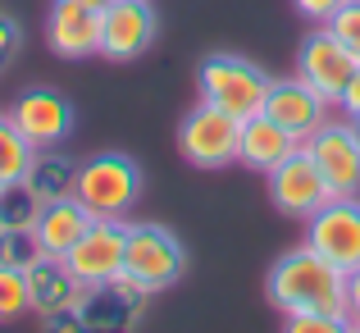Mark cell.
I'll return each instance as SVG.
<instances>
[{"mask_svg": "<svg viewBox=\"0 0 360 333\" xmlns=\"http://www.w3.org/2000/svg\"><path fill=\"white\" fill-rule=\"evenodd\" d=\"M264 297L278 315H347V274L301 242L269 265Z\"/></svg>", "mask_w": 360, "mask_h": 333, "instance_id": "cell-1", "label": "cell"}, {"mask_svg": "<svg viewBox=\"0 0 360 333\" xmlns=\"http://www.w3.org/2000/svg\"><path fill=\"white\" fill-rule=\"evenodd\" d=\"M150 297L155 292H146L137 279L119 274L115 283L87 288L73 310H60V315L41 320V333H137Z\"/></svg>", "mask_w": 360, "mask_h": 333, "instance_id": "cell-2", "label": "cell"}, {"mask_svg": "<svg viewBox=\"0 0 360 333\" xmlns=\"http://www.w3.org/2000/svg\"><path fill=\"white\" fill-rule=\"evenodd\" d=\"M269 82H274L269 73L238 51H210L196 64V96L214 110H229L233 119L260 114L264 96H269Z\"/></svg>", "mask_w": 360, "mask_h": 333, "instance_id": "cell-3", "label": "cell"}, {"mask_svg": "<svg viewBox=\"0 0 360 333\" xmlns=\"http://www.w3.org/2000/svg\"><path fill=\"white\" fill-rule=\"evenodd\" d=\"M146 174L128 151H96V156L78 160V196L96 220H128L132 206L141 201Z\"/></svg>", "mask_w": 360, "mask_h": 333, "instance_id": "cell-4", "label": "cell"}, {"mask_svg": "<svg viewBox=\"0 0 360 333\" xmlns=\"http://www.w3.org/2000/svg\"><path fill=\"white\" fill-rule=\"evenodd\" d=\"M123 274L137 279L146 292H169L183 283L187 274V246L169 224L141 220L128 224V256H123Z\"/></svg>", "mask_w": 360, "mask_h": 333, "instance_id": "cell-5", "label": "cell"}, {"mask_svg": "<svg viewBox=\"0 0 360 333\" xmlns=\"http://www.w3.org/2000/svg\"><path fill=\"white\" fill-rule=\"evenodd\" d=\"M238 132H242V119L196 101V110H187V119L178 123V156L192 169H205V174L229 169L238 165Z\"/></svg>", "mask_w": 360, "mask_h": 333, "instance_id": "cell-6", "label": "cell"}, {"mask_svg": "<svg viewBox=\"0 0 360 333\" xmlns=\"http://www.w3.org/2000/svg\"><path fill=\"white\" fill-rule=\"evenodd\" d=\"M5 114L14 119V128L37 151L41 146H69L73 132H78V110H73V101L60 87H23L9 101Z\"/></svg>", "mask_w": 360, "mask_h": 333, "instance_id": "cell-7", "label": "cell"}, {"mask_svg": "<svg viewBox=\"0 0 360 333\" xmlns=\"http://www.w3.org/2000/svg\"><path fill=\"white\" fill-rule=\"evenodd\" d=\"M306 246L342 274L360 270V196H328L306 220Z\"/></svg>", "mask_w": 360, "mask_h": 333, "instance_id": "cell-8", "label": "cell"}, {"mask_svg": "<svg viewBox=\"0 0 360 333\" xmlns=\"http://www.w3.org/2000/svg\"><path fill=\"white\" fill-rule=\"evenodd\" d=\"M264 192H269V206H274V211L288 215V220H301V224H306L310 215H315L319 206L333 196L306 146H297L288 160H283V165H274L269 174H264Z\"/></svg>", "mask_w": 360, "mask_h": 333, "instance_id": "cell-9", "label": "cell"}, {"mask_svg": "<svg viewBox=\"0 0 360 333\" xmlns=\"http://www.w3.org/2000/svg\"><path fill=\"white\" fill-rule=\"evenodd\" d=\"M160 14L150 0H110L101 9V60L132 64L155 46Z\"/></svg>", "mask_w": 360, "mask_h": 333, "instance_id": "cell-10", "label": "cell"}, {"mask_svg": "<svg viewBox=\"0 0 360 333\" xmlns=\"http://www.w3.org/2000/svg\"><path fill=\"white\" fill-rule=\"evenodd\" d=\"M301 146L310 151V160L319 165L328 192L333 196H360V137L352 119H333L328 114Z\"/></svg>", "mask_w": 360, "mask_h": 333, "instance_id": "cell-11", "label": "cell"}, {"mask_svg": "<svg viewBox=\"0 0 360 333\" xmlns=\"http://www.w3.org/2000/svg\"><path fill=\"white\" fill-rule=\"evenodd\" d=\"M356 69H360V60L347 51L342 37H338L328 23H319L310 37H301V46H297V73L324 101H333V106H338V96L347 92V82H352Z\"/></svg>", "mask_w": 360, "mask_h": 333, "instance_id": "cell-12", "label": "cell"}, {"mask_svg": "<svg viewBox=\"0 0 360 333\" xmlns=\"http://www.w3.org/2000/svg\"><path fill=\"white\" fill-rule=\"evenodd\" d=\"M123 256H128V220H96L64 260L82 288H101L123 274Z\"/></svg>", "mask_w": 360, "mask_h": 333, "instance_id": "cell-13", "label": "cell"}, {"mask_svg": "<svg viewBox=\"0 0 360 333\" xmlns=\"http://www.w3.org/2000/svg\"><path fill=\"white\" fill-rule=\"evenodd\" d=\"M328 106H333V101H324L306 78H301V73H292V78H274L269 96H264V114H269L278 128H288L297 142H306L310 132L328 119Z\"/></svg>", "mask_w": 360, "mask_h": 333, "instance_id": "cell-14", "label": "cell"}, {"mask_svg": "<svg viewBox=\"0 0 360 333\" xmlns=\"http://www.w3.org/2000/svg\"><path fill=\"white\" fill-rule=\"evenodd\" d=\"M46 46L69 64L101 55V9L51 0V9H46Z\"/></svg>", "mask_w": 360, "mask_h": 333, "instance_id": "cell-15", "label": "cell"}, {"mask_svg": "<svg viewBox=\"0 0 360 333\" xmlns=\"http://www.w3.org/2000/svg\"><path fill=\"white\" fill-rule=\"evenodd\" d=\"M27 292H32V315H41V320H51V315H60V310H73L82 301V283H78V274L69 270V260L64 256H37L32 265H27Z\"/></svg>", "mask_w": 360, "mask_h": 333, "instance_id": "cell-16", "label": "cell"}, {"mask_svg": "<svg viewBox=\"0 0 360 333\" xmlns=\"http://www.w3.org/2000/svg\"><path fill=\"white\" fill-rule=\"evenodd\" d=\"M301 142L292 137L288 128H278V123L269 119V114H251V119H242V132H238V165L251 169V174H269L274 165H283V160L297 151Z\"/></svg>", "mask_w": 360, "mask_h": 333, "instance_id": "cell-17", "label": "cell"}, {"mask_svg": "<svg viewBox=\"0 0 360 333\" xmlns=\"http://www.w3.org/2000/svg\"><path fill=\"white\" fill-rule=\"evenodd\" d=\"M91 224H96V215H91L78 196H64V201H46L41 206L32 233H37V242H41L46 256H69Z\"/></svg>", "mask_w": 360, "mask_h": 333, "instance_id": "cell-18", "label": "cell"}, {"mask_svg": "<svg viewBox=\"0 0 360 333\" xmlns=\"http://www.w3.org/2000/svg\"><path fill=\"white\" fill-rule=\"evenodd\" d=\"M27 183L41 201H64L78 187V160L69 156L64 146H41L27 165Z\"/></svg>", "mask_w": 360, "mask_h": 333, "instance_id": "cell-19", "label": "cell"}, {"mask_svg": "<svg viewBox=\"0 0 360 333\" xmlns=\"http://www.w3.org/2000/svg\"><path fill=\"white\" fill-rule=\"evenodd\" d=\"M32 156H37V146L14 128V119H9V114H0V187L23 183Z\"/></svg>", "mask_w": 360, "mask_h": 333, "instance_id": "cell-20", "label": "cell"}, {"mask_svg": "<svg viewBox=\"0 0 360 333\" xmlns=\"http://www.w3.org/2000/svg\"><path fill=\"white\" fill-rule=\"evenodd\" d=\"M41 196L32 192V183H9L0 187V228H32L37 215H41Z\"/></svg>", "mask_w": 360, "mask_h": 333, "instance_id": "cell-21", "label": "cell"}, {"mask_svg": "<svg viewBox=\"0 0 360 333\" xmlns=\"http://www.w3.org/2000/svg\"><path fill=\"white\" fill-rule=\"evenodd\" d=\"M32 315V292H27V270L0 265V325Z\"/></svg>", "mask_w": 360, "mask_h": 333, "instance_id": "cell-22", "label": "cell"}, {"mask_svg": "<svg viewBox=\"0 0 360 333\" xmlns=\"http://www.w3.org/2000/svg\"><path fill=\"white\" fill-rule=\"evenodd\" d=\"M37 256H41V242H37L32 228H0V265L27 270Z\"/></svg>", "mask_w": 360, "mask_h": 333, "instance_id": "cell-23", "label": "cell"}, {"mask_svg": "<svg viewBox=\"0 0 360 333\" xmlns=\"http://www.w3.org/2000/svg\"><path fill=\"white\" fill-rule=\"evenodd\" d=\"M283 333H352V320L347 315H283Z\"/></svg>", "mask_w": 360, "mask_h": 333, "instance_id": "cell-24", "label": "cell"}, {"mask_svg": "<svg viewBox=\"0 0 360 333\" xmlns=\"http://www.w3.org/2000/svg\"><path fill=\"white\" fill-rule=\"evenodd\" d=\"M328 27L342 37V46L360 60V0H347V5L333 14V23H328Z\"/></svg>", "mask_w": 360, "mask_h": 333, "instance_id": "cell-25", "label": "cell"}, {"mask_svg": "<svg viewBox=\"0 0 360 333\" xmlns=\"http://www.w3.org/2000/svg\"><path fill=\"white\" fill-rule=\"evenodd\" d=\"M18 55H23V23L0 9V73H5Z\"/></svg>", "mask_w": 360, "mask_h": 333, "instance_id": "cell-26", "label": "cell"}, {"mask_svg": "<svg viewBox=\"0 0 360 333\" xmlns=\"http://www.w3.org/2000/svg\"><path fill=\"white\" fill-rule=\"evenodd\" d=\"M347 0H292V9H297L301 18H306L310 27H319V23H333V14L342 9Z\"/></svg>", "mask_w": 360, "mask_h": 333, "instance_id": "cell-27", "label": "cell"}, {"mask_svg": "<svg viewBox=\"0 0 360 333\" xmlns=\"http://www.w3.org/2000/svg\"><path fill=\"white\" fill-rule=\"evenodd\" d=\"M338 110H342L347 119H360V69L352 73V82H347V92L338 96Z\"/></svg>", "mask_w": 360, "mask_h": 333, "instance_id": "cell-28", "label": "cell"}, {"mask_svg": "<svg viewBox=\"0 0 360 333\" xmlns=\"http://www.w3.org/2000/svg\"><path fill=\"white\" fill-rule=\"evenodd\" d=\"M347 320L360 325V270L347 274Z\"/></svg>", "mask_w": 360, "mask_h": 333, "instance_id": "cell-29", "label": "cell"}, {"mask_svg": "<svg viewBox=\"0 0 360 333\" xmlns=\"http://www.w3.org/2000/svg\"><path fill=\"white\" fill-rule=\"evenodd\" d=\"M64 5H82V9H105L110 0H64Z\"/></svg>", "mask_w": 360, "mask_h": 333, "instance_id": "cell-30", "label": "cell"}, {"mask_svg": "<svg viewBox=\"0 0 360 333\" xmlns=\"http://www.w3.org/2000/svg\"><path fill=\"white\" fill-rule=\"evenodd\" d=\"M352 123H356V137H360V119H352Z\"/></svg>", "mask_w": 360, "mask_h": 333, "instance_id": "cell-31", "label": "cell"}, {"mask_svg": "<svg viewBox=\"0 0 360 333\" xmlns=\"http://www.w3.org/2000/svg\"><path fill=\"white\" fill-rule=\"evenodd\" d=\"M352 333H360V325H352Z\"/></svg>", "mask_w": 360, "mask_h": 333, "instance_id": "cell-32", "label": "cell"}]
</instances>
